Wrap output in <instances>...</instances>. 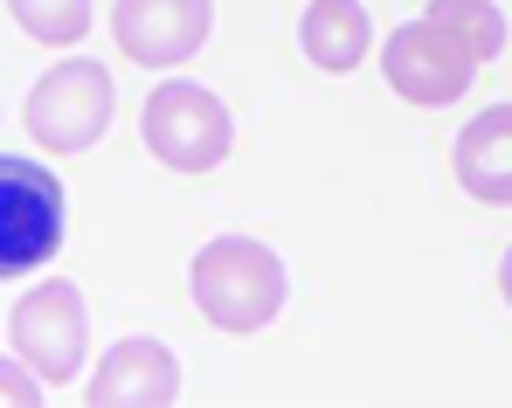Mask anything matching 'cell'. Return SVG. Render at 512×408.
I'll list each match as a JSON object with an SVG mask.
<instances>
[{
  "label": "cell",
  "mask_w": 512,
  "mask_h": 408,
  "mask_svg": "<svg viewBox=\"0 0 512 408\" xmlns=\"http://www.w3.org/2000/svg\"><path fill=\"white\" fill-rule=\"evenodd\" d=\"M7 346L42 388H70L90 360V305L70 277H42L35 291L14 298L7 312Z\"/></svg>",
  "instance_id": "cell-2"
},
{
  "label": "cell",
  "mask_w": 512,
  "mask_h": 408,
  "mask_svg": "<svg viewBox=\"0 0 512 408\" xmlns=\"http://www.w3.org/2000/svg\"><path fill=\"white\" fill-rule=\"evenodd\" d=\"M173 395H180V360L167 353V339H153V332H125L97 360V374H90V388H84L90 408H167Z\"/></svg>",
  "instance_id": "cell-8"
},
{
  "label": "cell",
  "mask_w": 512,
  "mask_h": 408,
  "mask_svg": "<svg viewBox=\"0 0 512 408\" xmlns=\"http://www.w3.org/2000/svg\"><path fill=\"white\" fill-rule=\"evenodd\" d=\"M63 222H70L63 180L42 160L0 153V284L42 270L63 249Z\"/></svg>",
  "instance_id": "cell-4"
},
{
  "label": "cell",
  "mask_w": 512,
  "mask_h": 408,
  "mask_svg": "<svg viewBox=\"0 0 512 408\" xmlns=\"http://www.w3.org/2000/svg\"><path fill=\"white\" fill-rule=\"evenodd\" d=\"M215 28V0H118L111 7V35L139 70H180L187 56H201Z\"/></svg>",
  "instance_id": "cell-7"
},
{
  "label": "cell",
  "mask_w": 512,
  "mask_h": 408,
  "mask_svg": "<svg viewBox=\"0 0 512 408\" xmlns=\"http://www.w3.org/2000/svg\"><path fill=\"white\" fill-rule=\"evenodd\" d=\"M499 298H506V305H512V249H506V256H499Z\"/></svg>",
  "instance_id": "cell-14"
},
{
  "label": "cell",
  "mask_w": 512,
  "mask_h": 408,
  "mask_svg": "<svg viewBox=\"0 0 512 408\" xmlns=\"http://www.w3.org/2000/svg\"><path fill=\"white\" fill-rule=\"evenodd\" d=\"M423 21H436V28H443L450 42H464L478 70H485V63H492V56L506 49V14H499L492 0H429Z\"/></svg>",
  "instance_id": "cell-11"
},
{
  "label": "cell",
  "mask_w": 512,
  "mask_h": 408,
  "mask_svg": "<svg viewBox=\"0 0 512 408\" xmlns=\"http://www.w3.org/2000/svg\"><path fill=\"white\" fill-rule=\"evenodd\" d=\"M381 77H388L395 97H409V104H423V111H443V104H457V97L478 83V63H471V49L450 42L436 21H402V28L381 42Z\"/></svg>",
  "instance_id": "cell-6"
},
{
  "label": "cell",
  "mask_w": 512,
  "mask_h": 408,
  "mask_svg": "<svg viewBox=\"0 0 512 408\" xmlns=\"http://www.w3.org/2000/svg\"><path fill=\"white\" fill-rule=\"evenodd\" d=\"M298 49H305L312 70L346 77V70H360V56L374 49V21H367L360 0H312L305 21H298Z\"/></svg>",
  "instance_id": "cell-10"
},
{
  "label": "cell",
  "mask_w": 512,
  "mask_h": 408,
  "mask_svg": "<svg viewBox=\"0 0 512 408\" xmlns=\"http://www.w3.org/2000/svg\"><path fill=\"white\" fill-rule=\"evenodd\" d=\"M139 132H146V153L160 166H173V173H215V166L229 160V146H236L229 104H222L215 90L187 83V77H167L146 97Z\"/></svg>",
  "instance_id": "cell-3"
},
{
  "label": "cell",
  "mask_w": 512,
  "mask_h": 408,
  "mask_svg": "<svg viewBox=\"0 0 512 408\" xmlns=\"http://www.w3.org/2000/svg\"><path fill=\"white\" fill-rule=\"evenodd\" d=\"M7 14L21 21V35H35L49 49H70L90 35V0H7Z\"/></svg>",
  "instance_id": "cell-12"
},
{
  "label": "cell",
  "mask_w": 512,
  "mask_h": 408,
  "mask_svg": "<svg viewBox=\"0 0 512 408\" xmlns=\"http://www.w3.org/2000/svg\"><path fill=\"white\" fill-rule=\"evenodd\" d=\"M457 187L485 208H512V104H485L464 132H457Z\"/></svg>",
  "instance_id": "cell-9"
},
{
  "label": "cell",
  "mask_w": 512,
  "mask_h": 408,
  "mask_svg": "<svg viewBox=\"0 0 512 408\" xmlns=\"http://www.w3.org/2000/svg\"><path fill=\"white\" fill-rule=\"evenodd\" d=\"M0 408H42V381L21 360H0Z\"/></svg>",
  "instance_id": "cell-13"
},
{
  "label": "cell",
  "mask_w": 512,
  "mask_h": 408,
  "mask_svg": "<svg viewBox=\"0 0 512 408\" xmlns=\"http://www.w3.org/2000/svg\"><path fill=\"white\" fill-rule=\"evenodd\" d=\"M187 291L201 305V319L215 332H263L277 312H284V256L256 236H215L201 243L194 270H187Z\"/></svg>",
  "instance_id": "cell-1"
},
{
  "label": "cell",
  "mask_w": 512,
  "mask_h": 408,
  "mask_svg": "<svg viewBox=\"0 0 512 408\" xmlns=\"http://www.w3.org/2000/svg\"><path fill=\"white\" fill-rule=\"evenodd\" d=\"M118 97H111V70L90 63V56H70L56 70H42L35 90H28V132L42 153H90L111 125Z\"/></svg>",
  "instance_id": "cell-5"
}]
</instances>
